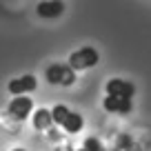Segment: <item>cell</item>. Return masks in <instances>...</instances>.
<instances>
[{"label": "cell", "instance_id": "obj_14", "mask_svg": "<svg viewBox=\"0 0 151 151\" xmlns=\"http://www.w3.org/2000/svg\"><path fill=\"white\" fill-rule=\"evenodd\" d=\"M11 151H27V149H22V147H16V149H11Z\"/></svg>", "mask_w": 151, "mask_h": 151}, {"label": "cell", "instance_id": "obj_7", "mask_svg": "<svg viewBox=\"0 0 151 151\" xmlns=\"http://www.w3.org/2000/svg\"><path fill=\"white\" fill-rule=\"evenodd\" d=\"M65 0H40L36 5V14L45 20H56L65 14Z\"/></svg>", "mask_w": 151, "mask_h": 151}, {"label": "cell", "instance_id": "obj_12", "mask_svg": "<svg viewBox=\"0 0 151 151\" xmlns=\"http://www.w3.org/2000/svg\"><path fill=\"white\" fill-rule=\"evenodd\" d=\"M82 147H85L87 151H104V145H102V142H100L96 136H89V138L85 140V145H82Z\"/></svg>", "mask_w": 151, "mask_h": 151}, {"label": "cell", "instance_id": "obj_10", "mask_svg": "<svg viewBox=\"0 0 151 151\" xmlns=\"http://www.w3.org/2000/svg\"><path fill=\"white\" fill-rule=\"evenodd\" d=\"M71 109L67 107V104H56V107L51 109V118H53V124H58L60 127L62 122H65V118H67V113H69Z\"/></svg>", "mask_w": 151, "mask_h": 151}, {"label": "cell", "instance_id": "obj_15", "mask_svg": "<svg viewBox=\"0 0 151 151\" xmlns=\"http://www.w3.org/2000/svg\"><path fill=\"white\" fill-rule=\"evenodd\" d=\"M76 151H87V149H85V147H80V149H76Z\"/></svg>", "mask_w": 151, "mask_h": 151}, {"label": "cell", "instance_id": "obj_4", "mask_svg": "<svg viewBox=\"0 0 151 151\" xmlns=\"http://www.w3.org/2000/svg\"><path fill=\"white\" fill-rule=\"evenodd\" d=\"M38 89V78L33 73H24V76H18V78H11L7 82V91L11 96H29Z\"/></svg>", "mask_w": 151, "mask_h": 151}, {"label": "cell", "instance_id": "obj_9", "mask_svg": "<svg viewBox=\"0 0 151 151\" xmlns=\"http://www.w3.org/2000/svg\"><path fill=\"white\" fill-rule=\"evenodd\" d=\"M60 127H62V131L69 133V136L80 133L82 129H85V118H82L78 111H69V113H67V118H65V122H62Z\"/></svg>", "mask_w": 151, "mask_h": 151}, {"label": "cell", "instance_id": "obj_11", "mask_svg": "<svg viewBox=\"0 0 151 151\" xmlns=\"http://www.w3.org/2000/svg\"><path fill=\"white\" fill-rule=\"evenodd\" d=\"M116 151H140V147H138L129 136H122V138H120V142H118V149H116Z\"/></svg>", "mask_w": 151, "mask_h": 151}, {"label": "cell", "instance_id": "obj_8", "mask_svg": "<svg viewBox=\"0 0 151 151\" xmlns=\"http://www.w3.org/2000/svg\"><path fill=\"white\" fill-rule=\"evenodd\" d=\"M31 124H33V129H36V131H49V129H51V124H53L51 109H45V107L33 109V113H31Z\"/></svg>", "mask_w": 151, "mask_h": 151}, {"label": "cell", "instance_id": "obj_5", "mask_svg": "<svg viewBox=\"0 0 151 151\" xmlns=\"http://www.w3.org/2000/svg\"><path fill=\"white\" fill-rule=\"evenodd\" d=\"M107 96H118V98H131L136 96V85L131 80H124V78H109L107 85H104Z\"/></svg>", "mask_w": 151, "mask_h": 151}, {"label": "cell", "instance_id": "obj_3", "mask_svg": "<svg viewBox=\"0 0 151 151\" xmlns=\"http://www.w3.org/2000/svg\"><path fill=\"white\" fill-rule=\"evenodd\" d=\"M7 113L16 122H24L33 113V98H29V96H14L9 100V104H7Z\"/></svg>", "mask_w": 151, "mask_h": 151}, {"label": "cell", "instance_id": "obj_1", "mask_svg": "<svg viewBox=\"0 0 151 151\" xmlns=\"http://www.w3.org/2000/svg\"><path fill=\"white\" fill-rule=\"evenodd\" d=\"M76 73L67 62H53L45 69V80L53 87H71L76 82Z\"/></svg>", "mask_w": 151, "mask_h": 151}, {"label": "cell", "instance_id": "obj_2", "mask_svg": "<svg viewBox=\"0 0 151 151\" xmlns=\"http://www.w3.org/2000/svg\"><path fill=\"white\" fill-rule=\"evenodd\" d=\"M98 62H100L98 49L87 45V47H80V49H76V51H71L67 65L73 71H87V69H91V67H96Z\"/></svg>", "mask_w": 151, "mask_h": 151}, {"label": "cell", "instance_id": "obj_13", "mask_svg": "<svg viewBox=\"0 0 151 151\" xmlns=\"http://www.w3.org/2000/svg\"><path fill=\"white\" fill-rule=\"evenodd\" d=\"M56 151H76V149H73V147H69V145H62V147H58Z\"/></svg>", "mask_w": 151, "mask_h": 151}, {"label": "cell", "instance_id": "obj_6", "mask_svg": "<svg viewBox=\"0 0 151 151\" xmlns=\"http://www.w3.org/2000/svg\"><path fill=\"white\" fill-rule=\"evenodd\" d=\"M102 109L113 116H129L133 111V100L131 98H118V96H107L102 100Z\"/></svg>", "mask_w": 151, "mask_h": 151}]
</instances>
